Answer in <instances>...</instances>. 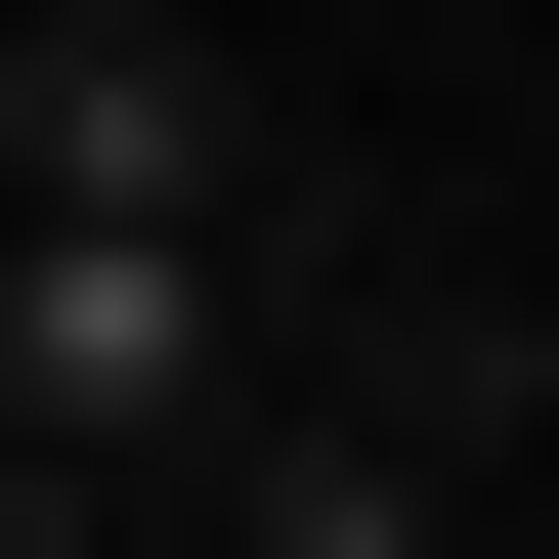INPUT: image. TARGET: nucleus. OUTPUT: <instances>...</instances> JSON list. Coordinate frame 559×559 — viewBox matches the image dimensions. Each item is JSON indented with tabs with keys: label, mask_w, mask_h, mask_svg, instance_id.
<instances>
[{
	"label": "nucleus",
	"mask_w": 559,
	"mask_h": 559,
	"mask_svg": "<svg viewBox=\"0 0 559 559\" xmlns=\"http://www.w3.org/2000/svg\"><path fill=\"white\" fill-rule=\"evenodd\" d=\"M430 474H474V345H388V388L215 430V559H430Z\"/></svg>",
	"instance_id": "3"
},
{
	"label": "nucleus",
	"mask_w": 559,
	"mask_h": 559,
	"mask_svg": "<svg viewBox=\"0 0 559 559\" xmlns=\"http://www.w3.org/2000/svg\"><path fill=\"white\" fill-rule=\"evenodd\" d=\"M0 430H44L86 516H130V474H215V430H259V301H215V215H0Z\"/></svg>",
	"instance_id": "1"
},
{
	"label": "nucleus",
	"mask_w": 559,
	"mask_h": 559,
	"mask_svg": "<svg viewBox=\"0 0 559 559\" xmlns=\"http://www.w3.org/2000/svg\"><path fill=\"white\" fill-rule=\"evenodd\" d=\"M0 559H130V516H86V474H44V430H0Z\"/></svg>",
	"instance_id": "4"
},
{
	"label": "nucleus",
	"mask_w": 559,
	"mask_h": 559,
	"mask_svg": "<svg viewBox=\"0 0 559 559\" xmlns=\"http://www.w3.org/2000/svg\"><path fill=\"white\" fill-rule=\"evenodd\" d=\"M0 215H215V259H259V86H215V0H44V44H0Z\"/></svg>",
	"instance_id": "2"
}]
</instances>
